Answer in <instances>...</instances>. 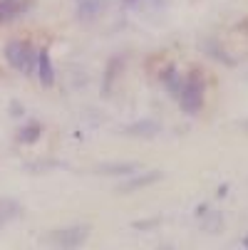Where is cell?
Here are the masks:
<instances>
[{
	"mask_svg": "<svg viewBox=\"0 0 248 250\" xmlns=\"http://www.w3.org/2000/svg\"><path fill=\"white\" fill-rule=\"evenodd\" d=\"M5 60L13 69H18V72H25V75L32 72V52L20 40H13V42L5 45Z\"/></svg>",
	"mask_w": 248,
	"mask_h": 250,
	"instance_id": "1",
	"label": "cell"
},
{
	"mask_svg": "<svg viewBox=\"0 0 248 250\" xmlns=\"http://www.w3.org/2000/svg\"><path fill=\"white\" fill-rule=\"evenodd\" d=\"M179 99H181L184 109H186L189 114H196V112L201 109V102H203V82H201L196 75H191V77L184 82Z\"/></svg>",
	"mask_w": 248,
	"mask_h": 250,
	"instance_id": "2",
	"label": "cell"
},
{
	"mask_svg": "<svg viewBox=\"0 0 248 250\" xmlns=\"http://www.w3.org/2000/svg\"><path fill=\"white\" fill-rule=\"evenodd\" d=\"M90 238V228L87 226H72V228H57L50 235V243L60 245V248H77Z\"/></svg>",
	"mask_w": 248,
	"mask_h": 250,
	"instance_id": "3",
	"label": "cell"
},
{
	"mask_svg": "<svg viewBox=\"0 0 248 250\" xmlns=\"http://www.w3.org/2000/svg\"><path fill=\"white\" fill-rule=\"evenodd\" d=\"M35 75L40 77V82L45 87H50L55 82V67L50 62V52L47 50H38V55H35Z\"/></svg>",
	"mask_w": 248,
	"mask_h": 250,
	"instance_id": "4",
	"label": "cell"
},
{
	"mask_svg": "<svg viewBox=\"0 0 248 250\" xmlns=\"http://www.w3.org/2000/svg\"><path fill=\"white\" fill-rule=\"evenodd\" d=\"M159 178H161L159 171H147V173L134 176V178H129V181L119 184L117 191H122V193H132V191H139V188H144V186H152L154 181H159Z\"/></svg>",
	"mask_w": 248,
	"mask_h": 250,
	"instance_id": "5",
	"label": "cell"
},
{
	"mask_svg": "<svg viewBox=\"0 0 248 250\" xmlns=\"http://www.w3.org/2000/svg\"><path fill=\"white\" fill-rule=\"evenodd\" d=\"M102 8H104V0H77V15L82 20L94 18Z\"/></svg>",
	"mask_w": 248,
	"mask_h": 250,
	"instance_id": "6",
	"label": "cell"
},
{
	"mask_svg": "<svg viewBox=\"0 0 248 250\" xmlns=\"http://www.w3.org/2000/svg\"><path fill=\"white\" fill-rule=\"evenodd\" d=\"M159 131V124L147 119V122H136V124H129L127 126V134H134V136H154Z\"/></svg>",
	"mask_w": 248,
	"mask_h": 250,
	"instance_id": "7",
	"label": "cell"
},
{
	"mask_svg": "<svg viewBox=\"0 0 248 250\" xmlns=\"http://www.w3.org/2000/svg\"><path fill=\"white\" fill-rule=\"evenodd\" d=\"M20 13V0H0V22H8Z\"/></svg>",
	"mask_w": 248,
	"mask_h": 250,
	"instance_id": "8",
	"label": "cell"
},
{
	"mask_svg": "<svg viewBox=\"0 0 248 250\" xmlns=\"http://www.w3.org/2000/svg\"><path fill=\"white\" fill-rule=\"evenodd\" d=\"M40 134H43V126H40V124H27V126L20 129L18 141H20V144H32V141L40 139Z\"/></svg>",
	"mask_w": 248,
	"mask_h": 250,
	"instance_id": "9",
	"label": "cell"
},
{
	"mask_svg": "<svg viewBox=\"0 0 248 250\" xmlns=\"http://www.w3.org/2000/svg\"><path fill=\"white\" fill-rule=\"evenodd\" d=\"M136 168H139L136 164H99L97 173H132Z\"/></svg>",
	"mask_w": 248,
	"mask_h": 250,
	"instance_id": "10",
	"label": "cell"
},
{
	"mask_svg": "<svg viewBox=\"0 0 248 250\" xmlns=\"http://www.w3.org/2000/svg\"><path fill=\"white\" fill-rule=\"evenodd\" d=\"M164 77H166V84H169L171 94H174V97H179V94H181V87H184V82L179 80V72H174V69H169V72H166Z\"/></svg>",
	"mask_w": 248,
	"mask_h": 250,
	"instance_id": "11",
	"label": "cell"
},
{
	"mask_svg": "<svg viewBox=\"0 0 248 250\" xmlns=\"http://www.w3.org/2000/svg\"><path fill=\"white\" fill-rule=\"evenodd\" d=\"M243 245H246V248H248V238H246V240H243Z\"/></svg>",
	"mask_w": 248,
	"mask_h": 250,
	"instance_id": "12",
	"label": "cell"
}]
</instances>
